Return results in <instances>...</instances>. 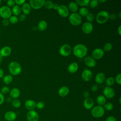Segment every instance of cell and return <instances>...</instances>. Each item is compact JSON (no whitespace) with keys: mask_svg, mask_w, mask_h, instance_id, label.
I'll use <instances>...</instances> for the list:
<instances>
[{"mask_svg":"<svg viewBox=\"0 0 121 121\" xmlns=\"http://www.w3.org/2000/svg\"><path fill=\"white\" fill-rule=\"evenodd\" d=\"M88 52V49L86 45L79 43L76 45L73 49V52L75 56L78 58L85 57Z\"/></svg>","mask_w":121,"mask_h":121,"instance_id":"1","label":"cell"},{"mask_svg":"<svg viewBox=\"0 0 121 121\" xmlns=\"http://www.w3.org/2000/svg\"><path fill=\"white\" fill-rule=\"evenodd\" d=\"M9 71L11 75L17 76L19 75L22 71L21 65L17 61H12L8 66Z\"/></svg>","mask_w":121,"mask_h":121,"instance_id":"2","label":"cell"},{"mask_svg":"<svg viewBox=\"0 0 121 121\" xmlns=\"http://www.w3.org/2000/svg\"><path fill=\"white\" fill-rule=\"evenodd\" d=\"M109 14L106 10H102L98 12L96 16V21L100 24L106 23L109 19Z\"/></svg>","mask_w":121,"mask_h":121,"instance_id":"3","label":"cell"},{"mask_svg":"<svg viewBox=\"0 0 121 121\" xmlns=\"http://www.w3.org/2000/svg\"><path fill=\"white\" fill-rule=\"evenodd\" d=\"M69 20L72 25L77 26L81 23L82 17L78 13H72L69 16Z\"/></svg>","mask_w":121,"mask_h":121,"instance_id":"4","label":"cell"},{"mask_svg":"<svg viewBox=\"0 0 121 121\" xmlns=\"http://www.w3.org/2000/svg\"><path fill=\"white\" fill-rule=\"evenodd\" d=\"M104 113V109L102 106H95L93 107L91 110V114L92 116L96 118H99L102 117Z\"/></svg>","mask_w":121,"mask_h":121,"instance_id":"5","label":"cell"},{"mask_svg":"<svg viewBox=\"0 0 121 121\" xmlns=\"http://www.w3.org/2000/svg\"><path fill=\"white\" fill-rule=\"evenodd\" d=\"M12 15L11 9L7 6H2L0 8V16L3 19H9Z\"/></svg>","mask_w":121,"mask_h":121,"instance_id":"6","label":"cell"},{"mask_svg":"<svg viewBox=\"0 0 121 121\" xmlns=\"http://www.w3.org/2000/svg\"><path fill=\"white\" fill-rule=\"evenodd\" d=\"M71 52V47L68 44L62 45L59 49L60 54L64 57H67L70 55Z\"/></svg>","mask_w":121,"mask_h":121,"instance_id":"7","label":"cell"},{"mask_svg":"<svg viewBox=\"0 0 121 121\" xmlns=\"http://www.w3.org/2000/svg\"><path fill=\"white\" fill-rule=\"evenodd\" d=\"M44 2V0H30L29 4L31 8L35 9H39L43 6Z\"/></svg>","mask_w":121,"mask_h":121,"instance_id":"8","label":"cell"},{"mask_svg":"<svg viewBox=\"0 0 121 121\" xmlns=\"http://www.w3.org/2000/svg\"><path fill=\"white\" fill-rule=\"evenodd\" d=\"M104 55V51L100 48L95 49L92 52V57L95 60L101 59Z\"/></svg>","mask_w":121,"mask_h":121,"instance_id":"9","label":"cell"},{"mask_svg":"<svg viewBox=\"0 0 121 121\" xmlns=\"http://www.w3.org/2000/svg\"><path fill=\"white\" fill-rule=\"evenodd\" d=\"M104 96L109 99H111L114 96L115 91L114 89L110 86H106L103 90Z\"/></svg>","mask_w":121,"mask_h":121,"instance_id":"10","label":"cell"},{"mask_svg":"<svg viewBox=\"0 0 121 121\" xmlns=\"http://www.w3.org/2000/svg\"><path fill=\"white\" fill-rule=\"evenodd\" d=\"M57 10L59 15L63 17H68L69 14V10L68 7L64 5H60Z\"/></svg>","mask_w":121,"mask_h":121,"instance_id":"11","label":"cell"},{"mask_svg":"<svg viewBox=\"0 0 121 121\" xmlns=\"http://www.w3.org/2000/svg\"><path fill=\"white\" fill-rule=\"evenodd\" d=\"M93 77V73L89 69H85L81 73V78L84 81H90Z\"/></svg>","mask_w":121,"mask_h":121,"instance_id":"12","label":"cell"},{"mask_svg":"<svg viewBox=\"0 0 121 121\" xmlns=\"http://www.w3.org/2000/svg\"><path fill=\"white\" fill-rule=\"evenodd\" d=\"M81 29L84 34H89L92 32L93 30V26L91 23L86 22L82 25Z\"/></svg>","mask_w":121,"mask_h":121,"instance_id":"13","label":"cell"},{"mask_svg":"<svg viewBox=\"0 0 121 121\" xmlns=\"http://www.w3.org/2000/svg\"><path fill=\"white\" fill-rule=\"evenodd\" d=\"M26 118L28 121H38L39 115L36 111L31 110L27 112L26 114Z\"/></svg>","mask_w":121,"mask_h":121,"instance_id":"14","label":"cell"},{"mask_svg":"<svg viewBox=\"0 0 121 121\" xmlns=\"http://www.w3.org/2000/svg\"><path fill=\"white\" fill-rule=\"evenodd\" d=\"M17 117L16 113L13 111H8L4 115V119L7 121H14Z\"/></svg>","mask_w":121,"mask_h":121,"instance_id":"15","label":"cell"},{"mask_svg":"<svg viewBox=\"0 0 121 121\" xmlns=\"http://www.w3.org/2000/svg\"><path fill=\"white\" fill-rule=\"evenodd\" d=\"M84 61L86 65L89 68H93L96 65V61L95 60L90 56L84 57Z\"/></svg>","mask_w":121,"mask_h":121,"instance_id":"16","label":"cell"},{"mask_svg":"<svg viewBox=\"0 0 121 121\" xmlns=\"http://www.w3.org/2000/svg\"><path fill=\"white\" fill-rule=\"evenodd\" d=\"M94 105V101L91 97H88L85 99L83 102V105L85 109L87 110L91 109Z\"/></svg>","mask_w":121,"mask_h":121,"instance_id":"17","label":"cell"},{"mask_svg":"<svg viewBox=\"0 0 121 121\" xmlns=\"http://www.w3.org/2000/svg\"><path fill=\"white\" fill-rule=\"evenodd\" d=\"M12 52L11 48L9 46H5L1 48L0 50V55L3 57L9 56Z\"/></svg>","mask_w":121,"mask_h":121,"instance_id":"18","label":"cell"},{"mask_svg":"<svg viewBox=\"0 0 121 121\" xmlns=\"http://www.w3.org/2000/svg\"><path fill=\"white\" fill-rule=\"evenodd\" d=\"M95 80L97 84H103L105 80V75L102 72L98 73L95 77Z\"/></svg>","mask_w":121,"mask_h":121,"instance_id":"19","label":"cell"},{"mask_svg":"<svg viewBox=\"0 0 121 121\" xmlns=\"http://www.w3.org/2000/svg\"><path fill=\"white\" fill-rule=\"evenodd\" d=\"M25 107L29 111L34 110V109L36 107V103L34 100L28 99L25 102Z\"/></svg>","mask_w":121,"mask_h":121,"instance_id":"20","label":"cell"},{"mask_svg":"<svg viewBox=\"0 0 121 121\" xmlns=\"http://www.w3.org/2000/svg\"><path fill=\"white\" fill-rule=\"evenodd\" d=\"M21 9V11L23 12L24 14L25 15H27L31 13L32 8L29 3L25 2L23 5H22Z\"/></svg>","mask_w":121,"mask_h":121,"instance_id":"21","label":"cell"},{"mask_svg":"<svg viewBox=\"0 0 121 121\" xmlns=\"http://www.w3.org/2000/svg\"><path fill=\"white\" fill-rule=\"evenodd\" d=\"M78 69V65L77 62H74L70 63L68 67V70L70 73H74L77 71Z\"/></svg>","mask_w":121,"mask_h":121,"instance_id":"22","label":"cell"},{"mask_svg":"<svg viewBox=\"0 0 121 121\" xmlns=\"http://www.w3.org/2000/svg\"><path fill=\"white\" fill-rule=\"evenodd\" d=\"M69 92V88L67 86H62L58 90V94L61 97L67 96Z\"/></svg>","mask_w":121,"mask_h":121,"instance_id":"23","label":"cell"},{"mask_svg":"<svg viewBox=\"0 0 121 121\" xmlns=\"http://www.w3.org/2000/svg\"><path fill=\"white\" fill-rule=\"evenodd\" d=\"M20 95V91L17 88H13L9 91L10 97L12 99H17Z\"/></svg>","mask_w":121,"mask_h":121,"instance_id":"24","label":"cell"},{"mask_svg":"<svg viewBox=\"0 0 121 121\" xmlns=\"http://www.w3.org/2000/svg\"><path fill=\"white\" fill-rule=\"evenodd\" d=\"M68 9L72 13H76L78 10V5L75 2H70L68 5Z\"/></svg>","mask_w":121,"mask_h":121,"instance_id":"25","label":"cell"},{"mask_svg":"<svg viewBox=\"0 0 121 121\" xmlns=\"http://www.w3.org/2000/svg\"><path fill=\"white\" fill-rule=\"evenodd\" d=\"M47 27V23L45 20H41L38 24L37 28L40 31H44Z\"/></svg>","mask_w":121,"mask_h":121,"instance_id":"26","label":"cell"},{"mask_svg":"<svg viewBox=\"0 0 121 121\" xmlns=\"http://www.w3.org/2000/svg\"><path fill=\"white\" fill-rule=\"evenodd\" d=\"M11 11H12V14H13L14 16H16L17 17V16H19L21 14V9L19 6L15 5L14 7H12Z\"/></svg>","mask_w":121,"mask_h":121,"instance_id":"27","label":"cell"},{"mask_svg":"<svg viewBox=\"0 0 121 121\" xmlns=\"http://www.w3.org/2000/svg\"><path fill=\"white\" fill-rule=\"evenodd\" d=\"M96 102L100 106L104 105L106 103V98L103 95H99L96 98Z\"/></svg>","mask_w":121,"mask_h":121,"instance_id":"28","label":"cell"},{"mask_svg":"<svg viewBox=\"0 0 121 121\" xmlns=\"http://www.w3.org/2000/svg\"><path fill=\"white\" fill-rule=\"evenodd\" d=\"M13 81V77L11 75H7L3 78V82L6 85L10 84Z\"/></svg>","mask_w":121,"mask_h":121,"instance_id":"29","label":"cell"},{"mask_svg":"<svg viewBox=\"0 0 121 121\" xmlns=\"http://www.w3.org/2000/svg\"><path fill=\"white\" fill-rule=\"evenodd\" d=\"M89 13L88 9L86 7H82L78 10V14L82 17H86Z\"/></svg>","mask_w":121,"mask_h":121,"instance_id":"30","label":"cell"},{"mask_svg":"<svg viewBox=\"0 0 121 121\" xmlns=\"http://www.w3.org/2000/svg\"><path fill=\"white\" fill-rule=\"evenodd\" d=\"M90 0H76V3L77 5L80 6L85 7L89 5Z\"/></svg>","mask_w":121,"mask_h":121,"instance_id":"31","label":"cell"},{"mask_svg":"<svg viewBox=\"0 0 121 121\" xmlns=\"http://www.w3.org/2000/svg\"><path fill=\"white\" fill-rule=\"evenodd\" d=\"M12 105L16 108H18L21 106V102L18 99H14L11 102Z\"/></svg>","mask_w":121,"mask_h":121,"instance_id":"32","label":"cell"},{"mask_svg":"<svg viewBox=\"0 0 121 121\" xmlns=\"http://www.w3.org/2000/svg\"><path fill=\"white\" fill-rule=\"evenodd\" d=\"M9 20L10 23L12 24H16L18 22L19 19L17 17L14 15H11L9 18Z\"/></svg>","mask_w":121,"mask_h":121,"instance_id":"33","label":"cell"},{"mask_svg":"<svg viewBox=\"0 0 121 121\" xmlns=\"http://www.w3.org/2000/svg\"><path fill=\"white\" fill-rule=\"evenodd\" d=\"M115 80L113 77H109L105 80V84L107 86H110L114 84Z\"/></svg>","mask_w":121,"mask_h":121,"instance_id":"34","label":"cell"},{"mask_svg":"<svg viewBox=\"0 0 121 121\" xmlns=\"http://www.w3.org/2000/svg\"><path fill=\"white\" fill-rule=\"evenodd\" d=\"M53 4L54 3L51 0H47L45 1L43 6L48 9H52Z\"/></svg>","mask_w":121,"mask_h":121,"instance_id":"35","label":"cell"},{"mask_svg":"<svg viewBox=\"0 0 121 121\" xmlns=\"http://www.w3.org/2000/svg\"><path fill=\"white\" fill-rule=\"evenodd\" d=\"M113 108V105L111 103H107L104 104V109H105L106 111H110L112 110Z\"/></svg>","mask_w":121,"mask_h":121,"instance_id":"36","label":"cell"},{"mask_svg":"<svg viewBox=\"0 0 121 121\" xmlns=\"http://www.w3.org/2000/svg\"><path fill=\"white\" fill-rule=\"evenodd\" d=\"M86 19L87 21L88 22L91 23L93 21L95 17L94 15L92 13H88L87 15L86 16Z\"/></svg>","mask_w":121,"mask_h":121,"instance_id":"37","label":"cell"},{"mask_svg":"<svg viewBox=\"0 0 121 121\" xmlns=\"http://www.w3.org/2000/svg\"><path fill=\"white\" fill-rule=\"evenodd\" d=\"M89 5L92 9L95 8L98 6V1L97 0H92L90 1Z\"/></svg>","mask_w":121,"mask_h":121,"instance_id":"38","label":"cell"},{"mask_svg":"<svg viewBox=\"0 0 121 121\" xmlns=\"http://www.w3.org/2000/svg\"><path fill=\"white\" fill-rule=\"evenodd\" d=\"M112 48V43H107L105 44V45L104 46V51L106 52H109L110 51Z\"/></svg>","mask_w":121,"mask_h":121,"instance_id":"39","label":"cell"},{"mask_svg":"<svg viewBox=\"0 0 121 121\" xmlns=\"http://www.w3.org/2000/svg\"><path fill=\"white\" fill-rule=\"evenodd\" d=\"M10 91V90H9V88L8 86H3L1 90H0V93L1 94H2L3 95L4 94H8Z\"/></svg>","mask_w":121,"mask_h":121,"instance_id":"40","label":"cell"},{"mask_svg":"<svg viewBox=\"0 0 121 121\" xmlns=\"http://www.w3.org/2000/svg\"><path fill=\"white\" fill-rule=\"evenodd\" d=\"M44 106H45V104L43 102L40 101L36 104V107L38 109H42L44 107Z\"/></svg>","mask_w":121,"mask_h":121,"instance_id":"41","label":"cell"},{"mask_svg":"<svg viewBox=\"0 0 121 121\" xmlns=\"http://www.w3.org/2000/svg\"><path fill=\"white\" fill-rule=\"evenodd\" d=\"M115 81L119 85H121V74L119 73L116 75L114 78Z\"/></svg>","mask_w":121,"mask_h":121,"instance_id":"42","label":"cell"},{"mask_svg":"<svg viewBox=\"0 0 121 121\" xmlns=\"http://www.w3.org/2000/svg\"><path fill=\"white\" fill-rule=\"evenodd\" d=\"M15 0H9L7 2V5L8 7L10 8V7H13L15 5Z\"/></svg>","mask_w":121,"mask_h":121,"instance_id":"43","label":"cell"},{"mask_svg":"<svg viewBox=\"0 0 121 121\" xmlns=\"http://www.w3.org/2000/svg\"><path fill=\"white\" fill-rule=\"evenodd\" d=\"M15 4H17V5H18L19 6L20 5H23L26 2V0H15Z\"/></svg>","mask_w":121,"mask_h":121,"instance_id":"44","label":"cell"},{"mask_svg":"<svg viewBox=\"0 0 121 121\" xmlns=\"http://www.w3.org/2000/svg\"><path fill=\"white\" fill-rule=\"evenodd\" d=\"M91 91L93 92H96L98 90V86L97 85H96V84L93 85L91 86Z\"/></svg>","mask_w":121,"mask_h":121,"instance_id":"45","label":"cell"},{"mask_svg":"<svg viewBox=\"0 0 121 121\" xmlns=\"http://www.w3.org/2000/svg\"><path fill=\"white\" fill-rule=\"evenodd\" d=\"M2 23L4 26H7L9 24V19H3L2 21Z\"/></svg>","mask_w":121,"mask_h":121,"instance_id":"46","label":"cell"},{"mask_svg":"<svg viewBox=\"0 0 121 121\" xmlns=\"http://www.w3.org/2000/svg\"><path fill=\"white\" fill-rule=\"evenodd\" d=\"M26 15H25L24 14H20L19 16V18L18 19L20 21H24L26 20Z\"/></svg>","mask_w":121,"mask_h":121,"instance_id":"47","label":"cell"},{"mask_svg":"<svg viewBox=\"0 0 121 121\" xmlns=\"http://www.w3.org/2000/svg\"><path fill=\"white\" fill-rule=\"evenodd\" d=\"M5 101V97L4 95L0 92V105L2 104Z\"/></svg>","mask_w":121,"mask_h":121,"instance_id":"48","label":"cell"},{"mask_svg":"<svg viewBox=\"0 0 121 121\" xmlns=\"http://www.w3.org/2000/svg\"><path fill=\"white\" fill-rule=\"evenodd\" d=\"M105 121H117L116 118L115 117H114L113 116H109L108 117Z\"/></svg>","mask_w":121,"mask_h":121,"instance_id":"49","label":"cell"},{"mask_svg":"<svg viewBox=\"0 0 121 121\" xmlns=\"http://www.w3.org/2000/svg\"><path fill=\"white\" fill-rule=\"evenodd\" d=\"M116 17V16L115 14H113V13H112V14H111L110 15H109V19L110 18L111 20H115V18Z\"/></svg>","mask_w":121,"mask_h":121,"instance_id":"50","label":"cell"},{"mask_svg":"<svg viewBox=\"0 0 121 121\" xmlns=\"http://www.w3.org/2000/svg\"><path fill=\"white\" fill-rule=\"evenodd\" d=\"M83 95L85 98H88L89 96V93L88 91H85L83 94Z\"/></svg>","mask_w":121,"mask_h":121,"instance_id":"51","label":"cell"},{"mask_svg":"<svg viewBox=\"0 0 121 121\" xmlns=\"http://www.w3.org/2000/svg\"><path fill=\"white\" fill-rule=\"evenodd\" d=\"M59 5H58V4H57L56 3H54L53 5L52 9H55V10H57L59 8Z\"/></svg>","mask_w":121,"mask_h":121,"instance_id":"52","label":"cell"},{"mask_svg":"<svg viewBox=\"0 0 121 121\" xmlns=\"http://www.w3.org/2000/svg\"><path fill=\"white\" fill-rule=\"evenodd\" d=\"M4 75V71L3 70L0 68V78H2Z\"/></svg>","mask_w":121,"mask_h":121,"instance_id":"53","label":"cell"},{"mask_svg":"<svg viewBox=\"0 0 121 121\" xmlns=\"http://www.w3.org/2000/svg\"><path fill=\"white\" fill-rule=\"evenodd\" d=\"M117 32H118V34H119L120 35H121V25H120V26H119V27H118Z\"/></svg>","mask_w":121,"mask_h":121,"instance_id":"54","label":"cell"},{"mask_svg":"<svg viewBox=\"0 0 121 121\" xmlns=\"http://www.w3.org/2000/svg\"><path fill=\"white\" fill-rule=\"evenodd\" d=\"M12 101V98L10 97H8L6 99V101L8 102V103H10Z\"/></svg>","mask_w":121,"mask_h":121,"instance_id":"55","label":"cell"},{"mask_svg":"<svg viewBox=\"0 0 121 121\" xmlns=\"http://www.w3.org/2000/svg\"><path fill=\"white\" fill-rule=\"evenodd\" d=\"M98 2H99L101 3H104L106 1V0H98Z\"/></svg>","mask_w":121,"mask_h":121,"instance_id":"56","label":"cell"},{"mask_svg":"<svg viewBox=\"0 0 121 121\" xmlns=\"http://www.w3.org/2000/svg\"><path fill=\"white\" fill-rule=\"evenodd\" d=\"M119 18H121V12H119Z\"/></svg>","mask_w":121,"mask_h":121,"instance_id":"57","label":"cell"},{"mask_svg":"<svg viewBox=\"0 0 121 121\" xmlns=\"http://www.w3.org/2000/svg\"><path fill=\"white\" fill-rule=\"evenodd\" d=\"M121 97H120L119 98V103H120V104H121Z\"/></svg>","mask_w":121,"mask_h":121,"instance_id":"58","label":"cell"},{"mask_svg":"<svg viewBox=\"0 0 121 121\" xmlns=\"http://www.w3.org/2000/svg\"><path fill=\"white\" fill-rule=\"evenodd\" d=\"M1 1L0 0V4H1Z\"/></svg>","mask_w":121,"mask_h":121,"instance_id":"59","label":"cell"}]
</instances>
